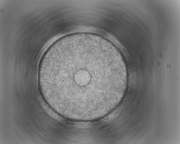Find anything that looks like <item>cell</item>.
Instances as JSON below:
<instances>
[{
    "mask_svg": "<svg viewBox=\"0 0 180 144\" xmlns=\"http://www.w3.org/2000/svg\"><path fill=\"white\" fill-rule=\"evenodd\" d=\"M39 83L47 103L70 120H95L111 111L126 84L125 67L111 43L100 37L72 34L43 55Z\"/></svg>",
    "mask_w": 180,
    "mask_h": 144,
    "instance_id": "1",
    "label": "cell"
}]
</instances>
